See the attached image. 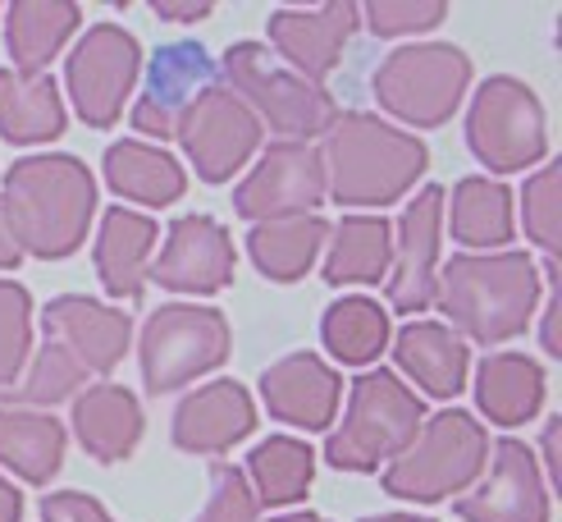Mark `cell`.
<instances>
[{
  "label": "cell",
  "instance_id": "1",
  "mask_svg": "<svg viewBox=\"0 0 562 522\" xmlns=\"http://www.w3.org/2000/svg\"><path fill=\"white\" fill-rule=\"evenodd\" d=\"M0 215L19 253L60 262L78 253L97 215V184L78 156H27L14 160L0 184Z\"/></svg>",
  "mask_w": 562,
  "mask_h": 522
},
{
  "label": "cell",
  "instance_id": "2",
  "mask_svg": "<svg viewBox=\"0 0 562 522\" xmlns=\"http://www.w3.org/2000/svg\"><path fill=\"white\" fill-rule=\"evenodd\" d=\"M325 192H334V202L344 207H389L426 175L430 152L420 137L384 124L380 115L367 110H348L334 115L325 129Z\"/></svg>",
  "mask_w": 562,
  "mask_h": 522
},
{
  "label": "cell",
  "instance_id": "3",
  "mask_svg": "<svg viewBox=\"0 0 562 522\" xmlns=\"http://www.w3.org/2000/svg\"><path fill=\"white\" fill-rule=\"evenodd\" d=\"M435 302L467 340L508 344L536 316L540 270L526 253H462L435 275Z\"/></svg>",
  "mask_w": 562,
  "mask_h": 522
},
{
  "label": "cell",
  "instance_id": "4",
  "mask_svg": "<svg viewBox=\"0 0 562 522\" xmlns=\"http://www.w3.org/2000/svg\"><path fill=\"white\" fill-rule=\"evenodd\" d=\"M490 458V435L485 426L462 408H443L439 418L420 422L412 445L384 463V490L393 500H412V504H439L467 495L475 477L485 473Z\"/></svg>",
  "mask_w": 562,
  "mask_h": 522
},
{
  "label": "cell",
  "instance_id": "5",
  "mask_svg": "<svg viewBox=\"0 0 562 522\" xmlns=\"http://www.w3.org/2000/svg\"><path fill=\"white\" fill-rule=\"evenodd\" d=\"M420 422H426V408H420L416 390H407L384 367L361 371L352 380L344 422L325 440V458L339 473H375L380 463H393L412 445Z\"/></svg>",
  "mask_w": 562,
  "mask_h": 522
},
{
  "label": "cell",
  "instance_id": "6",
  "mask_svg": "<svg viewBox=\"0 0 562 522\" xmlns=\"http://www.w3.org/2000/svg\"><path fill=\"white\" fill-rule=\"evenodd\" d=\"M224 78H229V92L257 115L261 133L270 129L279 143L312 147L339 115V105L329 101L321 82H306L302 74L274 65L270 51L257 42H238L224 51Z\"/></svg>",
  "mask_w": 562,
  "mask_h": 522
},
{
  "label": "cell",
  "instance_id": "7",
  "mask_svg": "<svg viewBox=\"0 0 562 522\" xmlns=\"http://www.w3.org/2000/svg\"><path fill=\"white\" fill-rule=\"evenodd\" d=\"M471 88V60L467 51L448 42H426V46H403L375 69V101L393 120L412 129H439L453 120Z\"/></svg>",
  "mask_w": 562,
  "mask_h": 522
},
{
  "label": "cell",
  "instance_id": "8",
  "mask_svg": "<svg viewBox=\"0 0 562 522\" xmlns=\"http://www.w3.org/2000/svg\"><path fill=\"white\" fill-rule=\"evenodd\" d=\"M224 357H229V321L220 308L165 302L143 325V380L156 399L215 371Z\"/></svg>",
  "mask_w": 562,
  "mask_h": 522
},
{
  "label": "cell",
  "instance_id": "9",
  "mask_svg": "<svg viewBox=\"0 0 562 522\" xmlns=\"http://www.w3.org/2000/svg\"><path fill=\"white\" fill-rule=\"evenodd\" d=\"M467 143L475 160L490 165L494 175H513L544 160L549 129H544L540 97L521 78H508V74L485 78L467 115Z\"/></svg>",
  "mask_w": 562,
  "mask_h": 522
},
{
  "label": "cell",
  "instance_id": "10",
  "mask_svg": "<svg viewBox=\"0 0 562 522\" xmlns=\"http://www.w3.org/2000/svg\"><path fill=\"white\" fill-rule=\"evenodd\" d=\"M137 69H143V46H137L133 33H124L120 23L88 27V37L69 51V69H65L74 110L92 129H110L124 115Z\"/></svg>",
  "mask_w": 562,
  "mask_h": 522
},
{
  "label": "cell",
  "instance_id": "11",
  "mask_svg": "<svg viewBox=\"0 0 562 522\" xmlns=\"http://www.w3.org/2000/svg\"><path fill=\"white\" fill-rule=\"evenodd\" d=\"M175 137L183 143L188 160L196 165V175L206 184H224L261 147V124L229 88H206L188 105Z\"/></svg>",
  "mask_w": 562,
  "mask_h": 522
},
{
  "label": "cell",
  "instance_id": "12",
  "mask_svg": "<svg viewBox=\"0 0 562 522\" xmlns=\"http://www.w3.org/2000/svg\"><path fill=\"white\" fill-rule=\"evenodd\" d=\"M321 202H325V165L316 147H302V143L266 147L257 170L234 192L238 215L257 220V225L289 220V215H316Z\"/></svg>",
  "mask_w": 562,
  "mask_h": 522
},
{
  "label": "cell",
  "instance_id": "13",
  "mask_svg": "<svg viewBox=\"0 0 562 522\" xmlns=\"http://www.w3.org/2000/svg\"><path fill=\"white\" fill-rule=\"evenodd\" d=\"M490 473L458 495L462 522H549V486L521 440L490 445Z\"/></svg>",
  "mask_w": 562,
  "mask_h": 522
},
{
  "label": "cell",
  "instance_id": "14",
  "mask_svg": "<svg viewBox=\"0 0 562 522\" xmlns=\"http://www.w3.org/2000/svg\"><path fill=\"white\" fill-rule=\"evenodd\" d=\"M439 225H443V188H420L403 207L398 238L389 262V308L393 312H426L435 302L439 275Z\"/></svg>",
  "mask_w": 562,
  "mask_h": 522
},
{
  "label": "cell",
  "instance_id": "15",
  "mask_svg": "<svg viewBox=\"0 0 562 522\" xmlns=\"http://www.w3.org/2000/svg\"><path fill=\"white\" fill-rule=\"evenodd\" d=\"M206 88H215L211 55L196 42H165L147 65L143 97L133 105V129L147 137H175L188 105Z\"/></svg>",
  "mask_w": 562,
  "mask_h": 522
},
{
  "label": "cell",
  "instance_id": "16",
  "mask_svg": "<svg viewBox=\"0 0 562 522\" xmlns=\"http://www.w3.org/2000/svg\"><path fill=\"white\" fill-rule=\"evenodd\" d=\"M147 275L175 293H220L234 280V238L211 215H179Z\"/></svg>",
  "mask_w": 562,
  "mask_h": 522
},
{
  "label": "cell",
  "instance_id": "17",
  "mask_svg": "<svg viewBox=\"0 0 562 522\" xmlns=\"http://www.w3.org/2000/svg\"><path fill=\"white\" fill-rule=\"evenodd\" d=\"M42 330L50 344H60L88 376H105L120 367V357L133 340V321L120 308H105L97 298L65 293L50 298L42 312Z\"/></svg>",
  "mask_w": 562,
  "mask_h": 522
},
{
  "label": "cell",
  "instance_id": "18",
  "mask_svg": "<svg viewBox=\"0 0 562 522\" xmlns=\"http://www.w3.org/2000/svg\"><path fill=\"white\" fill-rule=\"evenodd\" d=\"M361 10L348 0H329L316 10H274L270 14V42L284 55V69L302 74L306 82H321L339 69L344 46L357 33Z\"/></svg>",
  "mask_w": 562,
  "mask_h": 522
},
{
  "label": "cell",
  "instance_id": "19",
  "mask_svg": "<svg viewBox=\"0 0 562 522\" xmlns=\"http://www.w3.org/2000/svg\"><path fill=\"white\" fill-rule=\"evenodd\" d=\"M261 399L270 408V418L302 431H325L334 422V412H339L344 380L316 353H289L274 367H266Z\"/></svg>",
  "mask_w": 562,
  "mask_h": 522
},
{
  "label": "cell",
  "instance_id": "20",
  "mask_svg": "<svg viewBox=\"0 0 562 522\" xmlns=\"http://www.w3.org/2000/svg\"><path fill=\"white\" fill-rule=\"evenodd\" d=\"M257 426V408L238 380H211L175 408V445L188 454H224Z\"/></svg>",
  "mask_w": 562,
  "mask_h": 522
},
{
  "label": "cell",
  "instance_id": "21",
  "mask_svg": "<svg viewBox=\"0 0 562 522\" xmlns=\"http://www.w3.org/2000/svg\"><path fill=\"white\" fill-rule=\"evenodd\" d=\"M156 220L128 207H110L97 234V275L110 298L133 302L143 298L147 270H151V253H156Z\"/></svg>",
  "mask_w": 562,
  "mask_h": 522
},
{
  "label": "cell",
  "instance_id": "22",
  "mask_svg": "<svg viewBox=\"0 0 562 522\" xmlns=\"http://www.w3.org/2000/svg\"><path fill=\"white\" fill-rule=\"evenodd\" d=\"M74 435L78 445L101 463H120L143 440V403L124 385H92L88 395L74 399Z\"/></svg>",
  "mask_w": 562,
  "mask_h": 522
},
{
  "label": "cell",
  "instance_id": "23",
  "mask_svg": "<svg viewBox=\"0 0 562 522\" xmlns=\"http://www.w3.org/2000/svg\"><path fill=\"white\" fill-rule=\"evenodd\" d=\"M393 363H398L420 390L435 399H453L467 385V367L471 353L462 344V335H453L439 321H407L393 340Z\"/></svg>",
  "mask_w": 562,
  "mask_h": 522
},
{
  "label": "cell",
  "instance_id": "24",
  "mask_svg": "<svg viewBox=\"0 0 562 522\" xmlns=\"http://www.w3.org/2000/svg\"><path fill=\"white\" fill-rule=\"evenodd\" d=\"M475 403L494 426H521L544 403V371L526 353H490L475 371Z\"/></svg>",
  "mask_w": 562,
  "mask_h": 522
},
{
  "label": "cell",
  "instance_id": "25",
  "mask_svg": "<svg viewBox=\"0 0 562 522\" xmlns=\"http://www.w3.org/2000/svg\"><path fill=\"white\" fill-rule=\"evenodd\" d=\"M65 426L37 408H0V463L27 486H46L65 463Z\"/></svg>",
  "mask_w": 562,
  "mask_h": 522
},
{
  "label": "cell",
  "instance_id": "26",
  "mask_svg": "<svg viewBox=\"0 0 562 522\" xmlns=\"http://www.w3.org/2000/svg\"><path fill=\"white\" fill-rule=\"evenodd\" d=\"M82 10L74 0H19L5 14V42H10V55H14V74H42L60 46L74 37Z\"/></svg>",
  "mask_w": 562,
  "mask_h": 522
},
{
  "label": "cell",
  "instance_id": "27",
  "mask_svg": "<svg viewBox=\"0 0 562 522\" xmlns=\"http://www.w3.org/2000/svg\"><path fill=\"white\" fill-rule=\"evenodd\" d=\"M393 262V230L384 215H344L325 238L329 285H380Z\"/></svg>",
  "mask_w": 562,
  "mask_h": 522
},
{
  "label": "cell",
  "instance_id": "28",
  "mask_svg": "<svg viewBox=\"0 0 562 522\" xmlns=\"http://www.w3.org/2000/svg\"><path fill=\"white\" fill-rule=\"evenodd\" d=\"M105 184L128 202L170 207V202L183 198L188 175L170 152H160L151 143H137V137H124V143H115L105 152Z\"/></svg>",
  "mask_w": 562,
  "mask_h": 522
},
{
  "label": "cell",
  "instance_id": "29",
  "mask_svg": "<svg viewBox=\"0 0 562 522\" xmlns=\"http://www.w3.org/2000/svg\"><path fill=\"white\" fill-rule=\"evenodd\" d=\"M0 133L10 137L14 147H33V143H50V137L65 133V101L60 88L46 74H14L0 69Z\"/></svg>",
  "mask_w": 562,
  "mask_h": 522
},
{
  "label": "cell",
  "instance_id": "30",
  "mask_svg": "<svg viewBox=\"0 0 562 522\" xmlns=\"http://www.w3.org/2000/svg\"><path fill=\"white\" fill-rule=\"evenodd\" d=\"M325 238H329V225L321 215H289V220H266V225H257L247 234V247L266 280L293 285L312 270Z\"/></svg>",
  "mask_w": 562,
  "mask_h": 522
},
{
  "label": "cell",
  "instance_id": "31",
  "mask_svg": "<svg viewBox=\"0 0 562 522\" xmlns=\"http://www.w3.org/2000/svg\"><path fill=\"white\" fill-rule=\"evenodd\" d=\"M243 477H247L251 495H257V504L284 509V504H297L306 495V486H312L316 454L293 435H270V440H261V445L251 449Z\"/></svg>",
  "mask_w": 562,
  "mask_h": 522
},
{
  "label": "cell",
  "instance_id": "32",
  "mask_svg": "<svg viewBox=\"0 0 562 522\" xmlns=\"http://www.w3.org/2000/svg\"><path fill=\"white\" fill-rule=\"evenodd\" d=\"M448 225L467 247H503L513 238V192L494 179H462L448 202Z\"/></svg>",
  "mask_w": 562,
  "mask_h": 522
},
{
  "label": "cell",
  "instance_id": "33",
  "mask_svg": "<svg viewBox=\"0 0 562 522\" xmlns=\"http://www.w3.org/2000/svg\"><path fill=\"white\" fill-rule=\"evenodd\" d=\"M321 340L339 363L367 367L389 344V312H380V302H371V298H344L325 312Z\"/></svg>",
  "mask_w": 562,
  "mask_h": 522
},
{
  "label": "cell",
  "instance_id": "34",
  "mask_svg": "<svg viewBox=\"0 0 562 522\" xmlns=\"http://www.w3.org/2000/svg\"><path fill=\"white\" fill-rule=\"evenodd\" d=\"M33 348V298L23 285L0 280V390H10Z\"/></svg>",
  "mask_w": 562,
  "mask_h": 522
},
{
  "label": "cell",
  "instance_id": "35",
  "mask_svg": "<svg viewBox=\"0 0 562 522\" xmlns=\"http://www.w3.org/2000/svg\"><path fill=\"white\" fill-rule=\"evenodd\" d=\"M558 179H562L558 165H544L540 175L526 179V192H521L526 238H536L549 262H558V247H562V192H558Z\"/></svg>",
  "mask_w": 562,
  "mask_h": 522
},
{
  "label": "cell",
  "instance_id": "36",
  "mask_svg": "<svg viewBox=\"0 0 562 522\" xmlns=\"http://www.w3.org/2000/svg\"><path fill=\"white\" fill-rule=\"evenodd\" d=\"M192 522H261V504H257V495H251L243 467H234V463L211 467V500Z\"/></svg>",
  "mask_w": 562,
  "mask_h": 522
},
{
  "label": "cell",
  "instance_id": "37",
  "mask_svg": "<svg viewBox=\"0 0 562 522\" xmlns=\"http://www.w3.org/2000/svg\"><path fill=\"white\" fill-rule=\"evenodd\" d=\"M375 37H403V33H430L435 23H443L448 5L443 0H375L361 10Z\"/></svg>",
  "mask_w": 562,
  "mask_h": 522
},
{
  "label": "cell",
  "instance_id": "38",
  "mask_svg": "<svg viewBox=\"0 0 562 522\" xmlns=\"http://www.w3.org/2000/svg\"><path fill=\"white\" fill-rule=\"evenodd\" d=\"M42 522H115L101 500H92V495L82 490H55L42 500Z\"/></svg>",
  "mask_w": 562,
  "mask_h": 522
},
{
  "label": "cell",
  "instance_id": "39",
  "mask_svg": "<svg viewBox=\"0 0 562 522\" xmlns=\"http://www.w3.org/2000/svg\"><path fill=\"white\" fill-rule=\"evenodd\" d=\"M151 10H156L160 19H206V14H211L206 0H202V5H192V0H179V5H175V0H156Z\"/></svg>",
  "mask_w": 562,
  "mask_h": 522
},
{
  "label": "cell",
  "instance_id": "40",
  "mask_svg": "<svg viewBox=\"0 0 562 522\" xmlns=\"http://www.w3.org/2000/svg\"><path fill=\"white\" fill-rule=\"evenodd\" d=\"M23 518V495L14 490V481L0 477V522H19Z\"/></svg>",
  "mask_w": 562,
  "mask_h": 522
},
{
  "label": "cell",
  "instance_id": "41",
  "mask_svg": "<svg viewBox=\"0 0 562 522\" xmlns=\"http://www.w3.org/2000/svg\"><path fill=\"white\" fill-rule=\"evenodd\" d=\"M544 463H549V481H562V463H558V418L544 422Z\"/></svg>",
  "mask_w": 562,
  "mask_h": 522
},
{
  "label": "cell",
  "instance_id": "42",
  "mask_svg": "<svg viewBox=\"0 0 562 522\" xmlns=\"http://www.w3.org/2000/svg\"><path fill=\"white\" fill-rule=\"evenodd\" d=\"M19 243L10 238V225H5V215H0V270H14L19 266Z\"/></svg>",
  "mask_w": 562,
  "mask_h": 522
},
{
  "label": "cell",
  "instance_id": "43",
  "mask_svg": "<svg viewBox=\"0 0 562 522\" xmlns=\"http://www.w3.org/2000/svg\"><path fill=\"white\" fill-rule=\"evenodd\" d=\"M367 522H430V518H416V513H380V518H367Z\"/></svg>",
  "mask_w": 562,
  "mask_h": 522
},
{
  "label": "cell",
  "instance_id": "44",
  "mask_svg": "<svg viewBox=\"0 0 562 522\" xmlns=\"http://www.w3.org/2000/svg\"><path fill=\"white\" fill-rule=\"evenodd\" d=\"M270 522H321L312 509H306V513H284V518H270Z\"/></svg>",
  "mask_w": 562,
  "mask_h": 522
}]
</instances>
